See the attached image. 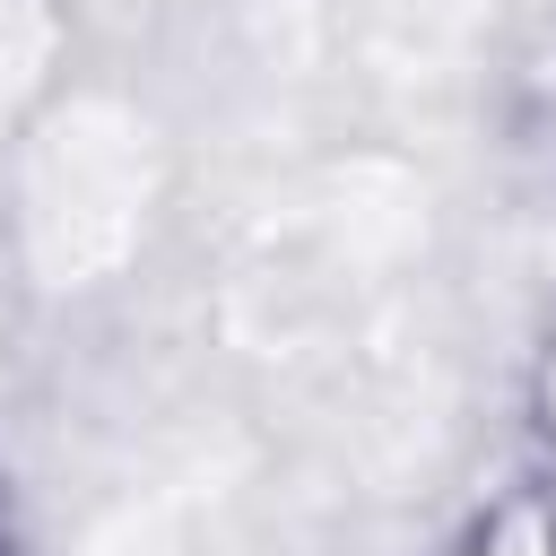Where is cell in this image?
Wrapping results in <instances>:
<instances>
[{
    "label": "cell",
    "instance_id": "cell-1",
    "mask_svg": "<svg viewBox=\"0 0 556 556\" xmlns=\"http://www.w3.org/2000/svg\"><path fill=\"white\" fill-rule=\"evenodd\" d=\"M443 556H556V469L530 460L504 486H486L443 539Z\"/></svg>",
    "mask_w": 556,
    "mask_h": 556
},
{
    "label": "cell",
    "instance_id": "cell-2",
    "mask_svg": "<svg viewBox=\"0 0 556 556\" xmlns=\"http://www.w3.org/2000/svg\"><path fill=\"white\" fill-rule=\"evenodd\" d=\"M504 113H513L521 139H547L556 130V17H539L513 43V61H504Z\"/></svg>",
    "mask_w": 556,
    "mask_h": 556
},
{
    "label": "cell",
    "instance_id": "cell-3",
    "mask_svg": "<svg viewBox=\"0 0 556 556\" xmlns=\"http://www.w3.org/2000/svg\"><path fill=\"white\" fill-rule=\"evenodd\" d=\"M521 443H530V460L556 469V304H547V321L521 356Z\"/></svg>",
    "mask_w": 556,
    "mask_h": 556
}]
</instances>
